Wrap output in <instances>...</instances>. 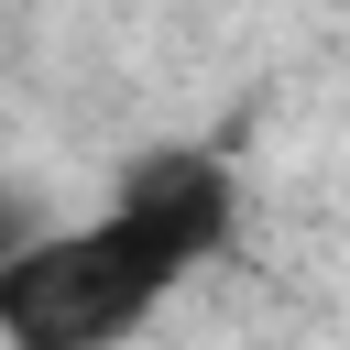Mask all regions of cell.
Returning a JSON list of instances; mask_svg holds the SVG:
<instances>
[{
	"label": "cell",
	"instance_id": "1",
	"mask_svg": "<svg viewBox=\"0 0 350 350\" xmlns=\"http://www.w3.org/2000/svg\"><path fill=\"white\" fill-rule=\"evenodd\" d=\"M175 284L186 262L153 252L131 219H44L0 252V350H120Z\"/></svg>",
	"mask_w": 350,
	"mask_h": 350
},
{
	"label": "cell",
	"instance_id": "2",
	"mask_svg": "<svg viewBox=\"0 0 350 350\" xmlns=\"http://www.w3.org/2000/svg\"><path fill=\"white\" fill-rule=\"evenodd\" d=\"M109 219H131L153 252H175V262L197 273V262H219V252H230V230H241V175H230L208 142H153V153H131V164H120Z\"/></svg>",
	"mask_w": 350,
	"mask_h": 350
}]
</instances>
